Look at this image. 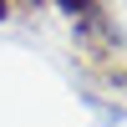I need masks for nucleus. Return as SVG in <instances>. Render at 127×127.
I'll return each mask as SVG.
<instances>
[{
  "mask_svg": "<svg viewBox=\"0 0 127 127\" xmlns=\"http://www.w3.org/2000/svg\"><path fill=\"white\" fill-rule=\"evenodd\" d=\"M61 5H66V10H71V15H81V10H87V5H92V0H61Z\"/></svg>",
  "mask_w": 127,
  "mask_h": 127,
  "instance_id": "obj_1",
  "label": "nucleus"
},
{
  "mask_svg": "<svg viewBox=\"0 0 127 127\" xmlns=\"http://www.w3.org/2000/svg\"><path fill=\"white\" fill-rule=\"evenodd\" d=\"M0 20H5V0H0Z\"/></svg>",
  "mask_w": 127,
  "mask_h": 127,
  "instance_id": "obj_2",
  "label": "nucleus"
}]
</instances>
